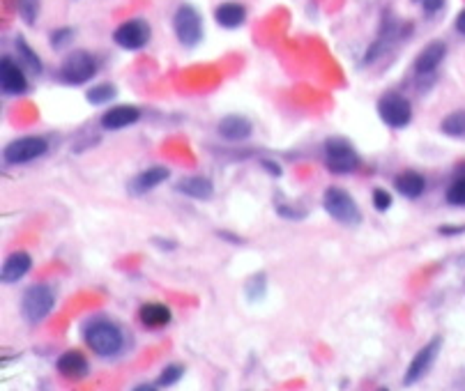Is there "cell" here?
Returning a JSON list of instances; mask_svg holds the SVG:
<instances>
[{
  "label": "cell",
  "instance_id": "obj_1",
  "mask_svg": "<svg viewBox=\"0 0 465 391\" xmlns=\"http://www.w3.org/2000/svg\"><path fill=\"white\" fill-rule=\"evenodd\" d=\"M83 341L97 357H115L120 355V350L124 348V334L122 329L111 320L97 318L92 320L88 327L83 329Z\"/></svg>",
  "mask_w": 465,
  "mask_h": 391
},
{
  "label": "cell",
  "instance_id": "obj_11",
  "mask_svg": "<svg viewBox=\"0 0 465 391\" xmlns=\"http://www.w3.org/2000/svg\"><path fill=\"white\" fill-rule=\"evenodd\" d=\"M0 87L9 97H18L28 92V78L23 72V65L16 63L12 55L0 58Z\"/></svg>",
  "mask_w": 465,
  "mask_h": 391
},
{
  "label": "cell",
  "instance_id": "obj_3",
  "mask_svg": "<svg viewBox=\"0 0 465 391\" xmlns=\"http://www.w3.org/2000/svg\"><path fill=\"white\" fill-rule=\"evenodd\" d=\"M55 304V292L53 288L44 286V283H37V286H31L21 297V316L26 322L31 325H37L42 322L48 313L53 311Z\"/></svg>",
  "mask_w": 465,
  "mask_h": 391
},
{
  "label": "cell",
  "instance_id": "obj_23",
  "mask_svg": "<svg viewBox=\"0 0 465 391\" xmlns=\"http://www.w3.org/2000/svg\"><path fill=\"white\" fill-rule=\"evenodd\" d=\"M16 51H18V58H21V65L28 67L33 74L40 76L42 74V60H40V55H37L31 46H28V42L23 37H16Z\"/></svg>",
  "mask_w": 465,
  "mask_h": 391
},
{
  "label": "cell",
  "instance_id": "obj_36",
  "mask_svg": "<svg viewBox=\"0 0 465 391\" xmlns=\"http://www.w3.org/2000/svg\"><path fill=\"white\" fill-rule=\"evenodd\" d=\"M154 244H159L161 249H176V242H164V240H154Z\"/></svg>",
  "mask_w": 465,
  "mask_h": 391
},
{
  "label": "cell",
  "instance_id": "obj_18",
  "mask_svg": "<svg viewBox=\"0 0 465 391\" xmlns=\"http://www.w3.org/2000/svg\"><path fill=\"white\" fill-rule=\"evenodd\" d=\"M139 320L145 329H164L171 325L173 313L166 304H159V301H148L139 309Z\"/></svg>",
  "mask_w": 465,
  "mask_h": 391
},
{
  "label": "cell",
  "instance_id": "obj_29",
  "mask_svg": "<svg viewBox=\"0 0 465 391\" xmlns=\"http://www.w3.org/2000/svg\"><path fill=\"white\" fill-rule=\"evenodd\" d=\"M371 203H373V208H375L378 212H387V210L392 208L394 198H392V193L387 191V189H373V198H371Z\"/></svg>",
  "mask_w": 465,
  "mask_h": 391
},
{
  "label": "cell",
  "instance_id": "obj_7",
  "mask_svg": "<svg viewBox=\"0 0 465 391\" xmlns=\"http://www.w3.org/2000/svg\"><path fill=\"white\" fill-rule=\"evenodd\" d=\"M97 74V60L88 51H72L60 65V81L67 85H85Z\"/></svg>",
  "mask_w": 465,
  "mask_h": 391
},
{
  "label": "cell",
  "instance_id": "obj_12",
  "mask_svg": "<svg viewBox=\"0 0 465 391\" xmlns=\"http://www.w3.org/2000/svg\"><path fill=\"white\" fill-rule=\"evenodd\" d=\"M139 120H141L139 106L122 104V106H113V109H109L102 115V127L109 132H120V129H127L132 124H137Z\"/></svg>",
  "mask_w": 465,
  "mask_h": 391
},
{
  "label": "cell",
  "instance_id": "obj_33",
  "mask_svg": "<svg viewBox=\"0 0 465 391\" xmlns=\"http://www.w3.org/2000/svg\"><path fill=\"white\" fill-rule=\"evenodd\" d=\"M260 166H263V168L272 175V178H281V173H284V171H281V166L277 161H272V159H263V161H260Z\"/></svg>",
  "mask_w": 465,
  "mask_h": 391
},
{
  "label": "cell",
  "instance_id": "obj_2",
  "mask_svg": "<svg viewBox=\"0 0 465 391\" xmlns=\"http://www.w3.org/2000/svg\"><path fill=\"white\" fill-rule=\"evenodd\" d=\"M323 208L327 217L343 223V226H357L362 221V212L353 200V196L341 187H327L323 193Z\"/></svg>",
  "mask_w": 465,
  "mask_h": 391
},
{
  "label": "cell",
  "instance_id": "obj_27",
  "mask_svg": "<svg viewBox=\"0 0 465 391\" xmlns=\"http://www.w3.org/2000/svg\"><path fill=\"white\" fill-rule=\"evenodd\" d=\"M263 295H265V277L263 274H256V277H251L247 283V297L249 301H256Z\"/></svg>",
  "mask_w": 465,
  "mask_h": 391
},
{
  "label": "cell",
  "instance_id": "obj_25",
  "mask_svg": "<svg viewBox=\"0 0 465 391\" xmlns=\"http://www.w3.org/2000/svg\"><path fill=\"white\" fill-rule=\"evenodd\" d=\"M444 198H447V203L454 205V208H465V175H461V178H456L449 184Z\"/></svg>",
  "mask_w": 465,
  "mask_h": 391
},
{
  "label": "cell",
  "instance_id": "obj_6",
  "mask_svg": "<svg viewBox=\"0 0 465 391\" xmlns=\"http://www.w3.org/2000/svg\"><path fill=\"white\" fill-rule=\"evenodd\" d=\"M173 31L182 46L193 48L201 44L203 39V18L198 14L196 7L191 5H180L176 9V16H173Z\"/></svg>",
  "mask_w": 465,
  "mask_h": 391
},
{
  "label": "cell",
  "instance_id": "obj_26",
  "mask_svg": "<svg viewBox=\"0 0 465 391\" xmlns=\"http://www.w3.org/2000/svg\"><path fill=\"white\" fill-rule=\"evenodd\" d=\"M182 375H185V366H182V364H169V366L159 373L157 382H154V385H157V389H161V387H173L176 382H180Z\"/></svg>",
  "mask_w": 465,
  "mask_h": 391
},
{
  "label": "cell",
  "instance_id": "obj_28",
  "mask_svg": "<svg viewBox=\"0 0 465 391\" xmlns=\"http://www.w3.org/2000/svg\"><path fill=\"white\" fill-rule=\"evenodd\" d=\"M18 12H21L23 21L31 26V23H35L37 12H40V5H37V0H18Z\"/></svg>",
  "mask_w": 465,
  "mask_h": 391
},
{
  "label": "cell",
  "instance_id": "obj_21",
  "mask_svg": "<svg viewBox=\"0 0 465 391\" xmlns=\"http://www.w3.org/2000/svg\"><path fill=\"white\" fill-rule=\"evenodd\" d=\"M215 21L221 28H228V31H235L242 23L247 21V9L240 3H221L215 9Z\"/></svg>",
  "mask_w": 465,
  "mask_h": 391
},
{
  "label": "cell",
  "instance_id": "obj_9",
  "mask_svg": "<svg viewBox=\"0 0 465 391\" xmlns=\"http://www.w3.org/2000/svg\"><path fill=\"white\" fill-rule=\"evenodd\" d=\"M440 348H442V338L435 336L412 357V361L408 364V370H405V375H403L405 387L417 385L419 380H424V375H429V370L433 368L435 359H438V355H440Z\"/></svg>",
  "mask_w": 465,
  "mask_h": 391
},
{
  "label": "cell",
  "instance_id": "obj_22",
  "mask_svg": "<svg viewBox=\"0 0 465 391\" xmlns=\"http://www.w3.org/2000/svg\"><path fill=\"white\" fill-rule=\"evenodd\" d=\"M440 132L451 136V139H463L465 136V111H451L449 115L442 117Z\"/></svg>",
  "mask_w": 465,
  "mask_h": 391
},
{
  "label": "cell",
  "instance_id": "obj_17",
  "mask_svg": "<svg viewBox=\"0 0 465 391\" xmlns=\"http://www.w3.org/2000/svg\"><path fill=\"white\" fill-rule=\"evenodd\" d=\"M169 175H171V173H169L166 166H150L148 171L139 173L137 178L129 182V191H132L134 196H143V193L157 189L159 184L166 182Z\"/></svg>",
  "mask_w": 465,
  "mask_h": 391
},
{
  "label": "cell",
  "instance_id": "obj_14",
  "mask_svg": "<svg viewBox=\"0 0 465 391\" xmlns=\"http://www.w3.org/2000/svg\"><path fill=\"white\" fill-rule=\"evenodd\" d=\"M219 136L226 141H232V143H240V141H247L251 132H254V124H251L249 117L245 115H237V113H230V115H224L219 120Z\"/></svg>",
  "mask_w": 465,
  "mask_h": 391
},
{
  "label": "cell",
  "instance_id": "obj_5",
  "mask_svg": "<svg viewBox=\"0 0 465 391\" xmlns=\"http://www.w3.org/2000/svg\"><path fill=\"white\" fill-rule=\"evenodd\" d=\"M378 115L392 129H403L412 122V104L401 92H385L378 100Z\"/></svg>",
  "mask_w": 465,
  "mask_h": 391
},
{
  "label": "cell",
  "instance_id": "obj_20",
  "mask_svg": "<svg viewBox=\"0 0 465 391\" xmlns=\"http://www.w3.org/2000/svg\"><path fill=\"white\" fill-rule=\"evenodd\" d=\"M394 187L403 198H419V196L426 191V178L415 171H405L394 178Z\"/></svg>",
  "mask_w": 465,
  "mask_h": 391
},
{
  "label": "cell",
  "instance_id": "obj_31",
  "mask_svg": "<svg viewBox=\"0 0 465 391\" xmlns=\"http://www.w3.org/2000/svg\"><path fill=\"white\" fill-rule=\"evenodd\" d=\"M412 3H417L426 14H435L444 7V0H412Z\"/></svg>",
  "mask_w": 465,
  "mask_h": 391
},
{
  "label": "cell",
  "instance_id": "obj_16",
  "mask_svg": "<svg viewBox=\"0 0 465 391\" xmlns=\"http://www.w3.org/2000/svg\"><path fill=\"white\" fill-rule=\"evenodd\" d=\"M33 269V258L26 251H14L5 258L0 267V281L3 283H18L28 272Z\"/></svg>",
  "mask_w": 465,
  "mask_h": 391
},
{
  "label": "cell",
  "instance_id": "obj_15",
  "mask_svg": "<svg viewBox=\"0 0 465 391\" xmlns=\"http://www.w3.org/2000/svg\"><path fill=\"white\" fill-rule=\"evenodd\" d=\"M55 368H58V373H60L63 377H67V380H81V377L88 375L90 364H88V359H85L83 352L67 350V352H63L60 357H58Z\"/></svg>",
  "mask_w": 465,
  "mask_h": 391
},
{
  "label": "cell",
  "instance_id": "obj_8",
  "mask_svg": "<svg viewBox=\"0 0 465 391\" xmlns=\"http://www.w3.org/2000/svg\"><path fill=\"white\" fill-rule=\"evenodd\" d=\"M46 150H48V143L42 136H23V139H16L5 145L3 159L7 166H23V164H31L35 159H40V156H44Z\"/></svg>",
  "mask_w": 465,
  "mask_h": 391
},
{
  "label": "cell",
  "instance_id": "obj_13",
  "mask_svg": "<svg viewBox=\"0 0 465 391\" xmlns=\"http://www.w3.org/2000/svg\"><path fill=\"white\" fill-rule=\"evenodd\" d=\"M444 55H447V44L440 42V39H435V42L426 44L424 51L417 58H415V74H417V76L433 74L442 65Z\"/></svg>",
  "mask_w": 465,
  "mask_h": 391
},
{
  "label": "cell",
  "instance_id": "obj_24",
  "mask_svg": "<svg viewBox=\"0 0 465 391\" xmlns=\"http://www.w3.org/2000/svg\"><path fill=\"white\" fill-rule=\"evenodd\" d=\"M118 95V87L113 83H100V85H92L88 92H85V100H88L92 106H104V104H111Z\"/></svg>",
  "mask_w": 465,
  "mask_h": 391
},
{
  "label": "cell",
  "instance_id": "obj_35",
  "mask_svg": "<svg viewBox=\"0 0 465 391\" xmlns=\"http://www.w3.org/2000/svg\"><path fill=\"white\" fill-rule=\"evenodd\" d=\"M456 31L465 37V9H461V14L456 16Z\"/></svg>",
  "mask_w": 465,
  "mask_h": 391
},
{
  "label": "cell",
  "instance_id": "obj_4",
  "mask_svg": "<svg viewBox=\"0 0 465 391\" xmlns=\"http://www.w3.org/2000/svg\"><path fill=\"white\" fill-rule=\"evenodd\" d=\"M360 154L343 139H329L325 143V168L334 175H351L360 168Z\"/></svg>",
  "mask_w": 465,
  "mask_h": 391
},
{
  "label": "cell",
  "instance_id": "obj_30",
  "mask_svg": "<svg viewBox=\"0 0 465 391\" xmlns=\"http://www.w3.org/2000/svg\"><path fill=\"white\" fill-rule=\"evenodd\" d=\"M72 37H74L72 28H60V31H53V33H51V46L60 48V46H65L67 42H70Z\"/></svg>",
  "mask_w": 465,
  "mask_h": 391
},
{
  "label": "cell",
  "instance_id": "obj_10",
  "mask_svg": "<svg viewBox=\"0 0 465 391\" xmlns=\"http://www.w3.org/2000/svg\"><path fill=\"white\" fill-rule=\"evenodd\" d=\"M150 23L143 18H129V21L120 23L113 33V42L124 51H139L150 42Z\"/></svg>",
  "mask_w": 465,
  "mask_h": 391
},
{
  "label": "cell",
  "instance_id": "obj_19",
  "mask_svg": "<svg viewBox=\"0 0 465 391\" xmlns=\"http://www.w3.org/2000/svg\"><path fill=\"white\" fill-rule=\"evenodd\" d=\"M176 191L185 193L187 198L193 200H210L215 196V184L203 175H191V178H182L180 182H176Z\"/></svg>",
  "mask_w": 465,
  "mask_h": 391
},
{
  "label": "cell",
  "instance_id": "obj_32",
  "mask_svg": "<svg viewBox=\"0 0 465 391\" xmlns=\"http://www.w3.org/2000/svg\"><path fill=\"white\" fill-rule=\"evenodd\" d=\"M277 212L284 219H304V212L297 208H290V205H277Z\"/></svg>",
  "mask_w": 465,
  "mask_h": 391
},
{
  "label": "cell",
  "instance_id": "obj_34",
  "mask_svg": "<svg viewBox=\"0 0 465 391\" xmlns=\"http://www.w3.org/2000/svg\"><path fill=\"white\" fill-rule=\"evenodd\" d=\"M438 232L444 235V237H456V235L465 232V223H463V226H440Z\"/></svg>",
  "mask_w": 465,
  "mask_h": 391
}]
</instances>
